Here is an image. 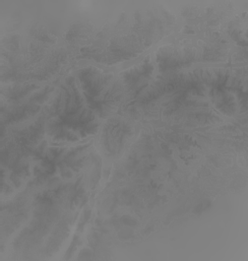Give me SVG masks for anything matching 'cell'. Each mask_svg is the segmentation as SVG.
<instances>
[{
	"mask_svg": "<svg viewBox=\"0 0 248 261\" xmlns=\"http://www.w3.org/2000/svg\"><path fill=\"white\" fill-rule=\"evenodd\" d=\"M231 79V70L219 67H202L164 72L144 90L140 101L150 102L170 93L187 91L202 86H222Z\"/></svg>",
	"mask_w": 248,
	"mask_h": 261,
	"instance_id": "cell-1",
	"label": "cell"
},
{
	"mask_svg": "<svg viewBox=\"0 0 248 261\" xmlns=\"http://www.w3.org/2000/svg\"><path fill=\"white\" fill-rule=\"evenodd\" d=\"M78 80L88 107L100 116L111 114L122 99V83L111 73L89 66L78 72Z\"/></svg>",
	"mask_w": 248,
	"mask_h": 261,
	"instance_id": "cell-2",
	"label": "cell"
},
{
	"mask_svg": "<svg viewBox=\"0 0 248 261\" xmlns=\"http://www.w3.org/2000/svg\"><path fill=\"white\" fill-rule=\"evenodd\" d=\"M222 57V53L211 47L163 46L156 54V60L161 72L176 71L196 62H212Z\"/></svg>",
	"mask_w": 248,
	"mask_h": 261,
	"instance_id": "cell-3",
	"label": "cell"
},
{
	"mask_svg": "<svg viewBox=\"0 0 248 261\" xmlns=\"http://www.w3.org/2000/svg\"><path fill=\"white\" fill-rule=\"evenodd\" d=\"M109 126L103 131V142L104 147L112 153H117L126 142L127 133L129 129L118 121H109Z\"/></svg>",
	"mask_w": 248,
	"mask_h": 261,
	"instance_id": "cell-4",
	"label": "cell"
},
{
	"mask_svg": "<svg viewBox=\"0 0 248 261\" xmlns=\"http://www.w3.org/2000/svg\"><path fill=\"white\" fill-rule=\"evenodd\" d=\"M153 66L151 62L145 61L135 67H132L131 69L124 71L121 74V79L124 84L129 85V86H134L135 83H137L141 78L146 77L148 73L152 72Z\"/></svg>",
	"mask_w": 248,
	"mask_h": 261,
	"instance_id": "cell-5",
	"label": "cell"
},
{
	"mask_svg": "<svg viewBox=\"0 0 248 261\" xmlns=\"http://www.w3.org/2000/svg\"><path fill=\"white\" fill-rule=\"evenodd\" d=\"M35 88V86H16V87L11 89L9 91V93H7V96L10 98V99H19V98H22L23 96H25L29 90Z\"/></svg>",
	"mask_w": 248,
	"mask_h": 261,
	"instance_id": "cell-6",
	"label": "cell"
}]
</instances>
